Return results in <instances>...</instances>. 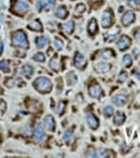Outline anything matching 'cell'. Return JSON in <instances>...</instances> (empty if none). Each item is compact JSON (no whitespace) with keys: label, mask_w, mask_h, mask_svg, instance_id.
<instances>
[{"label":"cell","mask_w":140,"mask_h":158,"mask_svg":"<svg viewBox=\"0 0 140 158\" xmlns=\"http://www.w3.org/2000/svg\"><path fill=\"white\" fill-rule=\"evenodd\" d=\"M49 68L52 69V70H54V72H58V70H60V61H58V57L57 56H54L52 60H51Z\"/></svg>","instance_id":"cell-21"},{"label":"cell","mask_w":140,"mask_h":158,"mask_svg":"<svg viewBox=\"0 0 140 158\" xmlns=\"http://www.w3.org/2000/svg\"><path fill=\"white\" fill-rule=\"evenodd\" d=\"M100 56L103 58H113V57H115V53L113 49H104Z\"/></svg>","instance_id":"cell-24"},{"label":"cell","mask_w":140,"mask_h":158,"mask_svg":"<svg viewBox=\"0 0 140 158\" xmlns=\"http://www.w3.org/2000/svg\"><path fill=\"white\" fill-rule=\"evenodd\" d=\"M21 73H22L23 77L31 78L33 77V74H34V69H33V66H30V65H23L22 69H21Z\"/></svg>","instance_id":"cell-16"},{"label":"cell","mask_w":140,"mask_h":158,"mask_svg":"<svg viewBox=\"0 0 140 158\" xmlns=\"http://www.w3.org/2000/svg\"><path fill=\"white\" fill-rule=\"evenodd\" d=\"M0 70L4 73H9L10 72V68H9V64H8V61H0Z\"/></svg>","instance_id":"cell-27"},{"label":"cell","mask_w":140,"mask_h":158,"mask_svg":"<svg viewBox=\"0 0 140 158\" xmlns=\"http://www.w3.org/2000/svg\"><path fill=\"white\" fill-rule=\"evenodd\" d=\"M74 65L77 66L79 70H83L86 68V65H87V61H86L84 56L82 53H75V57H74Z\"/></svg>","instance_id":"cell-6"},{"label":"cell","mask_w":140,"mask_h":158,"mask_svg":"<svg viewBox=\"0 0 140 158\" xmlns=\"http://www.w3.org/2000/svg\"><path fill=\"white\" fill-rule=\"evenodd\" d=\"M71 137H73V128H70V130H68V131L65 132V135H64V140H65V143H70Z\"/></svg>","instance_id":"cell-30"},{"label":"cell","mask_w":140,"mask_h":158,"mask_svg":"<svg viewBox=\"0 0 140 158\" xmlns=\"http://www.w3.org/2000/svg\"><path fill=\"white\" fill-rule=\"evenodd\" d=\"M64 30H65V33L70 35V34H73V31H74V21L73 19H69L68 22L64 25Z\"/></svg>","instance_id":"cell-22"},{"label":"cell","mask_w":140,"mask_h":158,"mask_svg":"<svg viewBox=\"0 0 140 158\" xmlns=\"http://www.w3.org/2000/svg\"><path fill=\"white\" fill-rule=\"evenodd\" d=\"M122 61H123V65L126 66V68H130V66L132 65V57L130 56V54H124Z\"/></svg>","instance_id":"cell-25"},{"label":"cell","mask_w":140,"mask_h":158,"mask_svg":"<svg viewBox=\"0 0 140 158\" xmlns=\"http://www.w3.org/2000/svg\"><path fill=\"white\" fill-rule=\"evenodd\" d=\"M65 106H66V102H65V101H60V102H58V104H57V108H56V110H57L58 116H62V114H64Z\"/></svg>","instance_id":"cell-28"},{"label":"cell","mask_w":140,"mask_h":158,"mask_svg":"<svg viewBox=\"0 0 140 158\" xmlns=\"http://www.w3.org/2000/svg\"><path fill=\"white\" fill-rule=\"evenodd\" d=\"M130 45H131V39L127 35H122L118 40V48L121 51H126L127 48H130Z\"/></svg>","instance_id":"cell-8"},{"label":"cell","mask_w":140,"mask_h":158,"mask_svg":"<svg viewBox=\"0 0 140 158\" xmlns=\"http://www.w3.org/2000/svg\"><path fill=\"white\" fill-rule=\"evenodd\" d=\"M126 78H127V74L123 72V73L119 75V82H123V80H126Z\"/></svg>","instance_id":"cell-35"},{"label":"cell","mask_w":140,"mask_h":158,"mask_svg":"<svg viewBox=\"0 0 140 158\" xmlns=\"http://www.w3.org/2000/svg\"><path fill=\"white\" fill-rule=\"evenodd\" d=\"M113 23H114V14H113V12L110 9H106L103 13V19H101V25L105 29H108V27H110Z\"/></svg>","instance_id":"cell-4"},{"label":"cell","mask_w":140,"mask_h":158,"mask_svg":"<svg viewBox=\"0 0 140 158\" xmlns=\"http://www.w3.org/2000/svg\"><path fill=\"white\" fill-rule=\"evenodd\" d=\"M48 38L47 37H39L35 39V44H36L38 48H44V47L48 45Z\"/></svg>","instance_id":"cell-18"},{"label":"cell","mask_w":140,"mask_h":158,"mask_svg":"<svg viewBox=\"0 0 140 158\" xmlns=\"http://www.w3.org/2000/svg\"><path fill=\"white\" fill-rule=\"evenodd\" d=\"M128 5H130L132 9H138L139 8V4H138V0H127Z\"/></svg>","instance_id":"cell-33"},{"label":"cell","mask_w":140,"mask_h":158,"mask_svg":"<svg viewBox=\"0 0 140 158\" xmlns=\"http://www.w3.org/2000/svg\"><path fill=\"white\" fill-rule=\"evenodd\" d=\"M95 68H96V70L99 73H106V72H109V70H110V65L105 64V62H100V64H97Z\"/></svg>","instance_id":"cell-20"},{"label":"cell","mask_w":140,"mask_h":158,"mask_svg":"<svg viewBox=\"0 0 140 158\" xmlns=\"http://www.w3.org/2000/svg\"><path fill=\"white\" fill-rule=\"evenodd\" d=\"M124 121H126V116H124V113H122V112H117L115 116H114V123H115L117 126H119V124L124 123Z\"/></svg>","instance_id":"cell-19"},{"label":"cell","mask_w":140,"mask_h":158,"mask_svg":"<svg viewBox=\"0 0 140 158\" xmlns=\"http://www.w3.org/2000/svg\"><path fill=\"white\" fill-rule=\"evenodd\" d=\"M5 86L9 87V88H10V87H13L14 86V79H7V80H5Z\"/></svg>","instance_id":"cell-34"},{"label":"cell","mask_w":140,"mask_h":158,"mask_svg":"<svg viewBox=\"0 0 140 158\" xmlns=\"http://www.w3.org/2000/svg\"><path fill=\"white\" fill-rule=\"evenodd\" d=\"M101 87L97 84L96 82H93V83H91V84L88 86V93H89V96L91 97H93V98H99L100 96H101Z\"/></svg>","instance_id":"cell-5"},{"label":"cell","mask_w":140,"mask_h":158,"mask_svg":"<svg viewBox=\"0 0 140 158\" xmlns=\"http://www.w3.org/2000/svg\"><path fill=\"white\" fill-rule=\"evenodd\" d=\"M87 122H88L89 128L96 130L97 127H99V119H97V118L93 116L92 113H88V114H87Z\"/></svg>","instance_id":"cell-10"},{"label":"cell","mask_w":140,"mask_h":158,"mask_svg":"<svg viewBox=\"0 0 140 158\" xmlns=\"http://www.w3.org/2000/svg\"><path fill=\"white\" fill-rule=\"evenodd\" d=\"M27 27L33 31H43V25L39 19H34L33 22H30L29 25H27Z\"/></svg>","instance_id":"cell-15"},{"label":"cell","mask_w":140,"mask_h":158,"mask_svg":"<svg viewBox=\"0 0 140 158\" xmlns=\"http://www.w3.org/2000/svg\"><path fill=\"white\" fill-rule=\"evenodd\" d=\"M53 47H54V49L56 51H61L62 47H64V43H62V40L60 38H56L53 40Z\"/></svg>","instance_id":"cell-26"},{"label":"cell","mask_w":140,"mask_h":158,"mask_svg":"<svg viewBox=\"0 0 140 158\" xmlns=\"http://www.w3.org/2000/svg\"><path fill=\"white\" fill-rule=\"evenodd\" d=\"M134 21H135V13L131 10L126 12V13L122 16V19H121V22H122L123 26H130Z\"/></svg>","instance_id":"cell-7"},{"label":"cell","mask_w":140,"mask_h":158,"mask_svg":"<svg viewBox=\"0 0 140 158\" xmlns=\"http://www.w3.org/2000/svg\"><path fill=\"white\" fill-rule=\"evenodd\" d=\"M44 126L48 128V131H54L56 124H54V119H53L52 116H45L44 117Z\"/></svg>","instance_id":"cell-13"},{"label":"cell","mask_w":140,"mask_h":158,"mask_svg":"<svg viewBox=\"0 0 140 158\" xmlns=\"http://www.w3.org/2000/svg\"><path fill=\"white\" fill-rule=\"evenodd\" d=\"M113 113H114L113 106H105L104 108V116L105 117H110V116H113Z\"/></svg>","instance_id":"cell-31"},{"label":"cell","mask_w":140,"mask_h":158,"mask_svg":"<svg viewBox=\"0 0 140 158\" xmlns=\"http://www.w3.org/2000/svg\"><path fill=\"white\" fill-rule=\"evenodd\" d=\"M34 88L40 93H48L52 89V82L47 77H39L34 80Z\"/></svg>","instance_id":"cell-1"},{"label":"cell","mask_w":140,"mask_h":158,"mask_svg":"<svg viewBox=\"0 0 140 158\" xmlns=\"http://www.w3.org/2000/svg\"><path fill=\"white\" fill-rule=\"evenodd\" d=\"M3 49H4V47H3V44H1V45H0V54L3 53Z\"/></svg>","instance_id":"cell-38"},{"label":"cell","mask_w":140,"mask_h":158,"mask_svg":"<svg viewBox=\"0 0 140 158\" xmlns=\"http://www.w3.org/2000/svg\"><path fill=\"white\" fill-rule=\"evenodd\" d=\"M29 10V4L22 0H13L12 1V12L18 16H23Z\"/></svg>","instance_id":"cell-3"},{"label":"cell","mask_w":140,"mask_h":158,"mask_svg":"<svg viewBox=\"0 0 140 158\" xmlns=\"http://www.w3.org/2000/svg\"><path fill=\"white\" fill-rule=\"evenodd\" d=\"M34 136H35V140H36V141H43L45 139V133H44V130H43L42 124H38L36 127H35Z\"/></svg>","instance_id":"cell-9"},{"label":"cell","mask_w":140,"mask_h":158,"mask_svg":"<svg viewBox=\"0 0 140 158\" xmlns=\"http://www.w3.org/2000/svg\"><path fill=\"white\" fill-rule=\"evenodd\" d=\"M134 75L140 80V72H139V70H135V72H134Z\"/></svg>","instance_id":"cell-37"},{"label":"cell","mask_w":140,"mask_h":158,"mask_svg":"<svg viewBox=\"0 0 140 158\" xmlns=\"http://www.w3.org/2000/svg\"><path fill=\"white\" fill-rule=\"evenodd\" d=\"M53 4H54V0H45V1H38L36 8H38V10H43V9H47V8L52 7Z\"/></svg>","instance_id":"cell-17"},{"label":"cell","mask_w":140,"mask_h":158,"mask_svg":"<svg viewBox=\"0 0 140 158\" xmlns=\"http://www.w3.org/2000/svg\"><path fill=\"white\" fill-rule=\"evenodd\" d=\"M68 14H69V10H68V8L64 7V5H60L58 8H56V10H54V16L58 18H66L68 17Z\"/></svg>","instance_id":"cell-11"},{"label":"cell","mask_w":140,"mask_h":158,"mask_svg":"<svg viewBox=\"0 0 140 158\" xmlns=\"http://www.w3.org/2000/svg\"><path fill=\"white\" fill-rule=\"evenodd\" d=\"M57 82H58V83H57V91H58V92H61V88H62V87H61V79L58 78Z\"/></svg>","instance_id":"cell-36"},{"label":"cell","mask_w":140,"mask_h":158,"mask_svg":"<svg viewBox=\"0 0 140 158\" xmlns=\"http://www.w3.org/2000/svg\"><path fill=\"white\" fill-rule=\"evenodd\" d=\"M88 34L91 35V37H95L97 34V21L95 18H92L91 21L88 22Z\"/></svg>","instance_id":"cell-14"},{"label":"cell","mask_w":140,"mask_h":158,"mask_svg":"<svg viewBox=\"0 0 140 158\" xmlns=\"http://www.w3.org/2000/svg\"><path fill=\"white\" fill-rule=\"evenodd\" d=\"M84 12H86V5H84V4L80 3V4H78V5L75 7V14H77V16L83 14Z\"/></svg>","instance_id":"cell-29"},{"label":"cell","mask_w":140,"mask_h":158,"mask_svg":"<svg viewBox=\"0 0 140 158\" xmlns=\"http://www.w3.org/2000/svg\"><path fill=\"white\" fill-rule=\"evenodd\" d=\"M12 43H13L14 47H18V48H23V49H27L29 48V42H27V37L23 31L18 30L13 33L12 35Z\"/></svg>","instance_id":"cell-2"},{"label":"cell","mask_w":140,"mask_h":158,"mask_svg":"<svg viewBox=\"0 0 140 158\" xmlns=\"http://www.w3.org/2000/svg\"><path fill=\"white\" fill-rule=\"evenodd\" d=\"M127 100L128 98L126 95H115V96L113 97V102H114L117 106H123L127 102Z\"/></svg>","instance_id":"cell-12"},{"label":"cell","mask_w":140,"mask_h":158,"mask_svg":"<svg viewBox=\"0 0 140 158\" xmlns=\"http://www.w3.org/2000/svg\"><path fill=\"white\" fill-rule=\"evenodd\" d=\"M66 80H68V84L69 86H74L77 83V77L75 74H74L73 72H69L68 74H66Z\"/></svg>","instance_id":"cell-23"},{"label":"cell","mask_w":140,"mask_h":158,"mask_svg":"<svg viewBox=\"0 0 140 158\" xmlns=\"http://www.w3.org/2000/svg\"><path fill=\"white\" fill-rule=\"evenodd\" d=\"M34 60H35V61H39V62H44V61H45V56H44L43 53L38 52V53L34 54Z\"/></svg>","instance_id":"cell-32"}]
</instances>
